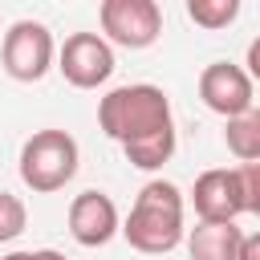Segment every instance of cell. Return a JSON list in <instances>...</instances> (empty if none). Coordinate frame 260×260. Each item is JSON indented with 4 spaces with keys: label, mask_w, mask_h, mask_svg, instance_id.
Returning <instances> with one entry per match:
<instances>
[{
    "label": "cell",
    "mask_w": 260,
    "mask_h": 260,
    "mask_svg": "<svg viewBox=\"0 0 260 260\" xmlns=\"http://www.w3.org/2000/svg\"><path fill=\"white\" fill-rule=\"evenodd\" d=\"M98 126H102L106 138H114L122 146L126 162L138 167V171H158L175 154L171 98L150 81L110 89L98 102Z\"/></svg>",
    "instance_id": "cell-1"
},
{
    "label": "cell",
    "mask_w": 260,
    "mask_h": 260,
    "mask_svg": "<svg viewBox=\"0 0 260 260\" xmlns=\"http://www.w3.org/2000/svg\"><path fill=\"white\" fill-rule=\"evenodd\" d=\"M118 236L142 252V256H167L183 244L187 228H183V191L167 179H150L138 195L130 215L122 219Z\"/></svg>",
    "instance_id": "cell-2"
},
{
    "label": "cell",
    "mask_w": 260,
    "mask_h": 260,
    "mask_svg": "<svg viewBox=\"0 0 260 260\" xmlns=\"http://www.w3.org/2000/svg\"><path fill=\"white\" fill-rule=\"evenodd\" d=\"M77 162H81V150H77V138L69 130H37L24 138L16 171H20L28 191L53 195L77 175Z\"/></svg>",
    "instance_id": "cell-3"
},
{
    "label": "cell",
    "mask_w": 260,
    "mask_h": 260,
    "mask_svg": "<svg viewBox=\"0 0 260 260\" xmlns=\"http://www.w3.org/2000/svg\"><path fill=\"white\" fill-rule=\"evenodd\" d=\"M102 41L114 49H150L162 37V8L154 0H102L98 8Z\"/></svg>",
    "instance_id": "cell-4"
},
{
    "label": "cell",
    "mask_w": 260,
    "mask_h": 260,
    "mask_svg": "<svg viewBox=\"0 0 260 260\" xmlns=\"http://www.w3.org/2000/svg\"><path fill=\"white\" fill-rule=\"evenodd\" d=\"M57 61L53 32L41 20H16L0 41V65L12 81H41Z\"/></svg>",
    "instance_id": "cell-5"
},
{
    "label": "cell",
    "mask_w": 260,
    "mask_h": 260,
    "mask_svg": "<svg viewBox=\"0 0 260 260\" xmlns=\"http://www.w3.org/2000/svg\"><path fill=\"white\" fill-rule=\"evenodd\" d=\"M199 102L219 114L223 122L228 118H240L248 110H256V81L244 73V65H232V61H211L203 65L199 73Z\"/></svg>",
    "instance_id": "cell-6"
},
{
    "label": "cell",
    "mask_w": 260,
    "mask_h": 260,
    "mask_svg": "<svg viewBox=\"0 0 260 260\" xmlns=\"http://www.w3.org/2000/svg\"><path fill=\"white\" fill-rule=\"evenodd\" d=\"M57 69L73 89H98L114 73V49L98 32H73L57 49Z\"/></svg>",
    "instance_id": "cell-7"
},
{
    "label": "cell",
    "mask_w": 260,
    "mask_h": 260,
    "mask_svg": "<svg viewBox=\"0 0 260 260\" xmlns=\"http://www.w3.org/2000/svg\"><path fill=\"white\" fill-rule=\"evenodd\" d=\"M191 207L199 215V223H236L240 215H248L244 191H240V175L236 167H211L195 179L191 187Z\"/></svg>",
    "instance_id": "cell-8"
},
{
    "label": "cell",
    "mask_w": 260,
    "mask_h": 260,
    "mask_svg": "<svg viewBox=\"0 0 260 260\" xmlns=\"http://www.w3.org/2000/svg\"><path fill=\"white\" fill-rule=\"evenodd\" d=\"M118 228H122V215H118V203L106 191L89 187V191L73 195V203H69V236L81 248H106L118 236Z\"/></svg>",
    "instance_id": "cell-9"
},
{
    "label": "cell",
    "mask_w": 260,
    "mask_h": 260,
    "mask_svg": "<svg viewBox=\"0 0 260 260\" xmlns=\"http://www.w3.org/2000/svg\"><path fill=\"white\" fill-rule=\"evenodd\" d=\"M183 240H187L191 260H240L244 232L236 223H195Z\"/></svg>",
    "instance_id": "cell-10"
},
{
    "label": "cell",
    "mask_w": 260,
    "mask_h": 260,
    "mask_svg": "<svg viewBox=\"0 0 260 260\" xmlns=\"http://www.w3.org/2000/svg\"><path fill=\"white\" fill-rule=\"evenodd\" d=\"M228 150L240 158V162H256L260 158V110H248L240 118H228Z\"/></svg>",
    "instance_id": "cell-11"
},
{
    "label": "cell",
    "mask_w": 260,
    "mask_h": 260,
    "mask_svg": "<svg viewBox=\"0 0 260 260\" xmlns=\"http://www.w3.org/2000/svg\"><path fill=\"white\" fill-rule=\"evenodd\" d=\"M187 16L199 28H228L240 16V0H187Z\"/></svg>",
    "instance_id": "cell-12"
},
{
    "label": "cell",
    "mask_w": 260,
    "mask_h": 260,
    "mask_svg": "<svg viewBox=\"0 0 260 260\" xmlns=\"http://www.w3.org/2000/svg\"><path fill=\"white\" fill-rule=\"evenodd\" d=\"M24 228H28V207H24V199L12 195V191H0V244H12Z\"/></svg>",
    "instance_id": "cell-13"
},
{
    "label": "cell",
    "mask_w": 260,
    "mask_h": 260,
    "mask_svg": "<svg viewBox=\"0 0 260 260\" xmlns=\"http://www.w3.org/2000/svg\"><path fill=\"white\" fill-rule=\"evenodd\" d=\"M236 175H240V191H244L248 215H256L260 211V162H240Z\"/></svg>",
    "instance_id": "cell-14"
},
{
    "label": "cell",
    "mask_w": 260,
    "mask_h": 260,
    "mask_svg": "<svg viewBox=\"0 0 260 260\" xmlns=\"http://www.w3.org/2000/svg\"><path fill=\"white\" fill-rule=\"evenodd\" d=\"M0 260H65L57 248H32V252H8V256H0Z\"/></svg>",
    "instance_id": "cell-15"
},
{
    "label": "cell",
    "mask_w": 260,
    "mask_h": 260,
    "mask_svg": "<svg viewBox=\"0 0 260 260\" xmlns=\"http://www.w3.org/2000/svg\"><path fill=\"white\" fill-rule=\"evenodd\" d=\"M240 260H260V232H244V240H240Z\"/></svg>",
    "instance_id": "cell-16"
},
{
    "label": "cell",
    "mask_w": 260,
    "mask_h": 260,
    "mask_svg": "<svg viewBox=\"0 0 260 260\" xmlns=\"http://www.w3.org/2000/svg\"><path fill=\"white\" fill-rule=\"evenodd\" d=\"M252 81H256V73H260V41H252L248 45V69H244Z\"/></svg>",
    "instance_id": "cell-17"
}]
</instances>
